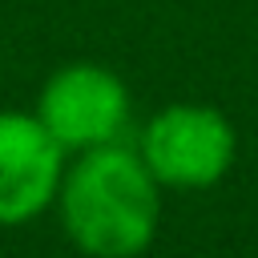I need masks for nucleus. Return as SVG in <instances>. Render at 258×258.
Here are the masks:
<instances>
[{"mask_svg": "<svg viewBox=\"0 0 258 258\" xmlns=\"http://www.w3.org/2000/svg\"><path fill=\"white\" fill-rule=\"evenodd\" d=\"M60 226L69 242L89 258H137L153 246L161 222V185L145 169L141 153L113 141L85 149L64 165Z\"/></svg>", "mask_w": 258, "mask_h": 258, "instance_id": "nucleus-1", "label": "nucleus"}, {"mask_svg": "<svg viewBox=\"0 0 258 258\" xmlns=\"http://www.w3.org/2000/svg\"><path fill=\"white\" fill-rule=\"evenodd\" d=\"M145 169L157 185L169 189H210L218 185L238 157V133L230 117L214 105H165L157 109L137 141Z\"/></svg>", "mask_w": 258, "mask_h": 258, "instance_id": "nucleus-2", "label": "nucleus"}, {"mask_svg": "<svg viewBox=\"0 0 258 258\" xmlns=\"http://www.w3.org/2000/svg\"><path fill=\"white\" fill-rule=\"evenodd\" d=\"M32 113L64 153H85L121 141L133 117V97L113 69L73 60L44 81Z\"/></svg>", "mask_w": 258, "mask_h": 258, "instance_id": "nucleus-3", "label": "nucleus"}, {"mask_svg": "<svg viewBox=\"0 0 258 258\" xmlns=\"http://www.w3.org/2000/svg\"><path fill=\"white\" fill-rule=\"evenodd\" d=\"M64 149L48 137L36 113L0 109V226L40 218L60 189Z\"/></svg>", "mask_w": 258, "mask_h": 258, "instance_id": "nucleus-4", "label": "nucleus"}]
</instances>
